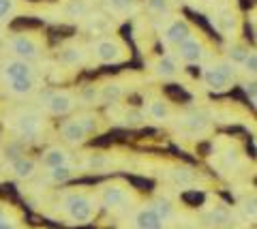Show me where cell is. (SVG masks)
Here are the masks:
<instances>
[{"instance_id":"1","label":"cell","mask_w":257,"mask_h":229,"mask_svg":"<svg viewBox=\"0 0 257 229\" xmlns=\"http://www.w3.org/2000/svg\"><path fill=\"white\" fill-rule=\"evenodd\" d=\"M96 195H92L86 188H71V191L62 193L60 206L64 210V216L73 225H86L90 223L96 214Z\"/></svg>"},{"instance_id":"2","label":"cell","mask_w":257,"mask_h":229,"mask_svg":"<svg viewBox=\"0 0 257 229\" xmlns=\"http://www.w3.org/2000/svg\"><path fill=\"white\" fill-rule=\"evenodd\" d=\"M5 50L15 58L37 62L43 58L45 54V39L39 33H13L5 39Z\"/></svg>"},{"instance_id":"3","label":"cell","mask_w":257,"mask_h":229,"mask_svg":"<svg viewBox=\"0 0 257 229\" xmlns=\"http://www.w3.org/2000/svg\"><path fill=\"white\" fill-rule=\"evenodd\" d=\"M88 47H90L92 60L99 62V65H122V62L131 58L126 43L116 35L96 37Z\"/></svg>"},{"instance_id":"4","label":"cell","mask_w":257,"mask_h":229,"mask_svg":"<svg viewBox=\"0 0 257 229\" xmlns=\"http://www.w3.org/2000/svg\"><path fill=\"white\" fill-rule=\"evenodd\" d=\"M7 126L15 133V137H20L24 141L37 139L43 135L45 131V116L39 109H22V112L13 114L7 118Z\"/></svg>"},{"instance_id":"5","label":"cell","mask_w":257,"mask_h":229,"mask_svg":"<svg viewBox=\"0 0 257 229\" xmlns=\"http://www.w3.org/2000/svg\"><path fill=\"white\" fill-rule=\"evenodd\" d=\"M236 82V65L227 58L212 60L202 69V84L210 92H225Z\"/></svg>"},{"instance_id":"6","label":"cell","mask_w":257,"mask_h":229,"mask_svg":"<svg viewBox=\"0 0 257 229\" xmlns=\"http://www.w3.org/2000/svg\"><path fill=\"white\" fill-rule=\"evenodd\" d=\"M79 105L77 94L71 90H50L37 99V109L50 116H69Z\"/></svg>"},{"instance_id":"7","label":"cell","mask_w":257,"mask_h":229,"mask_svg":"<svg viewBox=\"0 0 257 229\" xmlns=\"http://www.w3.org/2000/svg\"><path fill=\"white\" fill-rule=\"evenodd\" d=\"M133 188L124 182H109L103 184L96 193V199L105 210H122L133 201Z\"/></svg>"},{"instance_id":"8","label":"cell","mask_w":257,"mask_h":229,"mask_svg":"<svg viewBox=\"0 0 257 229\" xmlns=\"http://www.w3.org/2000/svg\"><path fill=\"white\" fill-rule=\"evenodd\" d=\"M193 35H195V30H193L191 24L182 18H174V15L163 20V26H161V41L170 50H176L180 43H184Z\"/></svg>"},{"instance_id":"9","label":"cell","mask_w":257,"mask_h":229,"mask_svg":"<svg viewBox=\"0 0 257 229\" xmlns=\"http://www.w3.org/2000/svg\"><path fill=\"white\" fill-rule=\"evenodd\" d=\"M13 80H39L37 65L15 56L3 60L0 62V82H13Z\"/></svg>"},{"instance_id":"10","label":"cell","mask_w":257,"mask_h":229,"mask_svg":"<svg viewBox=\"0 0 257 229\" xmlns=\"http://www.w3.org/2000/svg\"><path fill=\"white\" fill-rule=\"evenodd\" d=\"M176 126H178V131H182L184 135H189V137H202L206 133H210L212 122H210V116L208 114L191 109V112L178 116Z\"/></svg>"},{"instance_id":"11","label":"cell","mask_w":257,"mask_h":229,"mask_svg":"<svg viewBox=\"0 0 257 229\" xmlns=\"http://www.w3.org/2000/svg\"><path fill=\"white\" fill-rule=\"evenodd\" d=\"M174 56L178 58V62H184V65H199L208 56V45L199 35H193L191 39H187L184 43L176 47Z\"/></svg>"},{"instance_id":"12","label":"cell","mask_w":257,"mask_h":229,"mask_svg":"<svg viewBox=\"0 0 257 229\" xmlns=\"http://www.w3.org/2000/svg\"><path fill=\"white\" fill-rule=\"evenodd\" d=\"M90 47L82 45L79 41H69L64 43L60 50H58V62H62L64 67H86L88 60H90Z\"/></svg>"},{"instance_id":"13","label":"cell","mask_w":257,"mask_h":229,"mask_svg":"<svg viewBox=\"0 0 257 229\" xmlns=\"http://www.w3.org/2000/svg\"><path fill=\"white\" fill-rule=\"evenodd\" d=\"M60 137L67 146H84L88 137H90V133H88L84 129V124L73 116L60 124Z\"/></svg>"},{"instance_id":"14","label":"cell","mask_w":257,"mask_h":229,"mask_svg":"<svg viewBox=\"0 0 257 229\" xmlns=\"http://www.w3.org/2000/svg\"><path fill=\"white\" fill-rule=\"evenodd\" d=\"M60 15L67 20H88L94 13V5L92 0H60L58 3Z\"/></svg>"},{"instance_id":"15","label":"cell","mask_w":257,"mask_h":229,"mask_svg":"<svg viewBox=\"0 0 257 229\" xmlns=\"http://www.w3.org/2000/svg\"><path fill=\"white\" fill-rule=\"evenodd\" d=\"M167 220L163 218L157 212V208L152 206H142L135 210V214H133V227L135 229H163L165 227Z\"/></svg>"},{"instance_id":"16","label":"cell","mask_w":257,"mask_h":229,"mask_svg":"<svg viewBox=\"0 0 257 229\" xmlns=\"http://www.w3.org/2000/svg\"><path fill=\"white\" fill-rule=\"evenodd\" d=\"M73 161V156L64 146H50L45 148L41 156H39V163H41V167L45 169H54V167H62V165H71Z\"/></svg>"},{"instance_id":"17","label":"cell","mask_w":257,"mask_h":229,"mask_svg":"<svg viewBox=\"0 0 257 229\" xmlns=\"http://www.w3.org/2000/svg\"><path fill=\"white\" fill-rule=\"evenodd\" d=\"M39 167H41V163H39V159H32V156H22V159H18L15 163L9 165L11 176L15 180H20V182H30V180H35L37 173H39Z\"/></svg>"},{"instance_id":"18","label":"cell","mask_w":257,"mask_h":229,"mask_svg":"<svg viewBox=\"0 0 257 229\" xmlns=\"http://www.w3.org/2000/svg\"><path fill=\"white\" fill-rule=\"evenodd\" d=\"M152 73H155L159 80H176L180 73V65H178V58L176 56H159L155 62H152Z\"/></svg>"},{"instance_id":"19","label":"cell","mask_w":257,"mask_h":229,"mask_svg":"<svg viewBox=\"0 0 257 229\" xmlns=\"http://www.w3.org/2000/svg\"><path fill=\"white\" fill-rule=\"evenodd\" d=\"M146 116L150 118V120H155V122H167V120H172L174 118V107L170 101H165V99H150L148 101V105H146Z\"/></svg>"},{"instance_id":"20","label":"cell","mask_w":257,"mask_h":229,"mask_svg":"<svg viewBox=\"0 0 257 229\" xmlns=\"http://www.w3.org/2000/svg\"><path fill=\"white\" fill-rule=\"evenodd\" d=\"M0 84L5 86L3 90L7 94H11V97H32L41 88L39 80H13V82H0Z\"/></svg>"},{"instance_id":"21","label":"cell","mask_w":257,"mask_h":229,"mask_svg":"<svg viewBox=\"0 0 257 229\" xmlns=\"http://www.w3.org/2000/svg\"><path fill=\"white\" fill-rule=\"evenodd\" d=\"M167 180L176 186H193L199 180V173L195 169L180 165V167H174V169L167 171Z\"/></svg>"},{"instance_id":"22","label":"cell","mask_w":257,"mask_h":229,"mask_svg":"<svg viewBox=\"0 0 257 229\" xmlns=\"http://www.w3.org/2000/svg\"><path fill=\"white\" fill-rule=\"evenodd\" d=\"M0 156L7 161V163H15L22 156H26V146H24V139L20 137H13L9 141H5L3 148H0Z\"/></svg>"},{"instance_id":"23","label":"cell","mask_w":257,"mask_h":229,"mask_svg":"<svg viewBox=\"0 0 257 229\" xmlns=\"http://www.w3.org/2000/svg\"><path fill=\"white\" fill-rule=\"evenodd\" d=\"M144 7H146V11L152 18H159V20L172 18L176 9L174 0H144Z\"/></svg>"},{"instance_id":"24","label":"cell","mask_w":257,"mask_h":229,"mask_svg":"<svg viewBox=\"0 0 257 229\" xmlns=\"http://www.w3.org/2000/svg\"><path fill=\"white\" fill-rule=\"evenodd\" d=\"M101 88V103L103 105H114V103H118L120 99L124 97V88H122V84L120 82H105L103 86H99Z\"/></svg>"},{"instance_id":"25","label":"cell","mask_w":257,"mask_h":229,"mask_svg":"<svg viewBox=\"0 0 257 229\" xmlns=\"http://www.w3.org/2000/svg\"><path fill=\"white\" fill-rule=\"evenodd\" d=\"M75 176H77V167L73 163H71V165H62V167L47 169V182H52V184H67Z\"/></svg>"},{"instance_id":"26","label":"cell","mask_w":257,"mask_h":229,"mask_svg":"<svg viewBox=\"0 0 257 229\" xmlns=\"http://www.w3.org/2000/svg\"><path fill=\"white\" fill-rule=\"evenodd\" d=\"M212 24L225 37H234V33L238 30V18L231 11H221L219 15H216V22H212Z\"/></svg>"},{"instance_id":"27","label":"cell","mask_w":257,"mask_h":229,"mask_svg":"<svg viewBox=\"0 0 257 229\" xmlns=\"http://www.w3.org/2000/svg\"><path fill=\"white\" fill-rule=\"evenodd\" d=\"M26 11V5L24 0H0V22H9L15 15H20Z\"/></svg>"},{"instance_id":"28","label":"cell","mask_w":257,"mask_h":229,"mask_svg":"<svg viewBox=\"0 0 257 229\" xmlns=\"http://www.w3.org/2000/svg\"><path fill=\"white\" fill-rule=\"evenodd\" d=\"M101 5L109 15H126L135 9L138 0H101Z\"/></svg>"},{"instance_id":"29","label":"cell","mask_w":257,"mask_h":229,"mask_svg":"<svg viewBox=\"0 0 257 229\" xmlns=\"http://www.w3.org/2000/svg\"><path fill=\"white\" fill-rule=\"evenodd\" d=\"M77 101L86 107H94L101 103V88L96 84H86L82 90L77 92Z\"/></svg>"},{"instance_id":"30","label":"cell","mask_w":257,"mask_h":229,"mask_svg":"<svg viewBox=\"0 0 257 229\" xmlns=\"http://www.w3.org/2000/svg\"><path fill=\"white\" fill-rule=\"evenodd\" d=\"M240 212L244 214V218L248 220H257V193L251 191V193H246L242 199H240Z\"/></svg>"},{"instance_id":"31","label":"cell","mask_w":257,"mask_h":229,"mask_svg":"<svg viewBox=\"0 0 257 229\" xmlns=\"http://www.w3.org/2000/svg\"><path fill=\"white\" fill-rule=\"evenodd\" d=\"M75 118L84 124V129L90 133V135H92V133H101L103 131V126H101L103 118L99 114H94V112H82V114H77Z\"/></svg>"},{"instance_id":"32","label":"cell","mask_w":257,"mask_h":229,"mask_svg":"<svg viewBox=\"0 0 257 229\" xmlns=\"http://www.w3.org/2000/svg\"><path fill=\"white\" fill-rule=\"evenodd\" d=\"M208 220H210L212 225H219V227L229 225L231 214H229L227 206H223V203H216V206H212L210 212H208Z\"/></svg>"},{"instance_id":"33","label":"cell","mask_w":257,"mask_h":229,"mask_svg":"<svg viewBox=\"0 0 257 229\" xmlns=\"http://www.w3.org/2000/svg\"><path fill=\"white\" fill-rule=\"evenodd\" d=\"M246 54H248V47L244 45V43H231V45H227V60H231L236 67H240L242 65V60L246 58Z\"/></svg>"},{"instance_id":"34","label":"cell","mask_w":257,"mask_h":229,"mask_svg":"<svg viewBox=\"0 0 257 229\" xmlns=\"http://www.w3.org/2000/svg\"><path fill=\"white\" fill-rule=\"evenodd\" d=\"M152 206L157 208V212H159V214L163 216L165 220H170V218L176 214L174 203H172V201H167V199H155V201H152Z\"/></svg>"},{"instance_id":"35","label":"cell","mask_w":257,"mask_h":229,"mask_svg":"<svg viewBox=\"0 0 257 229\" xmlns=\"http://www.w3.org/2000/svg\"><path fill=\"white\" fill-rule=\"evenodd\" d=\"M240 69H244L248 75H257V52H255V50H248L246 58L242 60Z\"/></svg>"},{"instance_id":"36","label":"cell","mask_w":257,"mask_h":229,"mask_svg":"<svg viewBox=\"0 0 257 229\" xmlns=\"http://www.w3.org/2000/svg\"><path fill=\"white\" fill-rule=\"evenodd\" d=\"M244 92L248 94V99H257V80H246L244 82Z\"/></svg>"},{"instance_id":"37","label":"cell","mask_w":257,"mask_h":229,"mask_svg":"<svg viewBox=\"0 0 257 229\" xmlns=\"http://www.w3.org/2000/svg\"><path fill=\"white\" fill-rule=\"evenodd\" d=\"M0 229H20V225L13 223L11 218H7V220H3V223H0Z\"/></svg>"},{"instance_id":"38","label":"cell","mask_w":257,"mask_h":229,"mask_svg":"<svg viewBox=\"0 0 257 229\" xmlns=\"http://www.w3.org/2000/svg\"><path fill=\"white\" fill-rule=\"evenodd\" d=\"M7 37V24L5 22H0V41Z\"/></svg>"},{"instance_id":"39","label":"cell","mask_w":257,"mask_h":229,"mask_svg":"<svg viewBox=\"0 0 257 229\" xmlns=\"http://www.w3.org/2000/svg\"><path fill=\"white\" fill-rule=\"evenodd\" d=\"M9 218V214H7V210L3 208V203H0V223H3V220H7Z\"/></svg>"},{"instance_id":"40","label":"cell","mask_w":257,"mask_h":229,"mask_svg":"<svg viewBox=\"0 0 257 229\" xmlns=\"http://www.w3.org/2000/svg\"><path fill=\"white\" fill-rule=\"evenodd\" d=\"M255 41H257V28H255Z\"/></svg>"},{"instance_id":"41","label":"cell","mask_w":257,"mask_h":229,"mask_svg":"<svg viewBox=\"0 0 257 229\" xmlns=\"http://www.w3.org/2000/svg\"><path fill=\"white\" fill-rule=\"evenodd\" d=\"M255 107H257V99H255Z\"/></svg>"}]
</instances>
